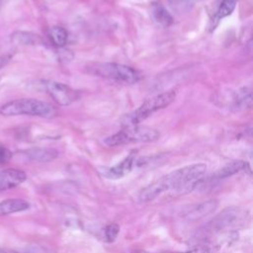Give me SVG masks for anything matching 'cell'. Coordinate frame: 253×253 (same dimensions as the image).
<instances>
[{
  "label": "cell",
  "mask_w": 253,
  "mask_h": 253,
  "mask_svg": "<svg viewBox=\"0 0 253 253\" xmlns=\"http://www.w3.org/2000/svg\"><path fill=\"white\" fill-rule=\"evenodd\" d=\"M207 170L204 163H196L184 166L163 176L167 191L188 193L192 191L203 179Z\"/></svg>",
  "instance_id": "obj_1"
},
{
  "label": "cell",
  "mask_w": 253,
  "mask_h": 253,
  "mask_svg": "<svg viewBox=\"0 0 253 253\" xmlns=\"http://www.w3.org/2000/svg\"><path fill=\"white\" fill-rule=\"evenodd\" d=\"M0 114L6 117L11 116H34L44 119H51L56 116V109L47 102L24 98L10 101L0 107Z\"/></svg>",
  "instance_id": "obj_2"
},
{
  "label": "cell",
  "mask_w": 253,
  "mask_h": 253,
  "mask_svg": "<svg viewBox=\"0 0 253 253\" xmlns=\"http://www.w3.org/2000/svg\"><path fill=\"white\" fill-rule=\"evenodd\" d=\"M85 69L92 75L126 84L136 83L141 78L140 72L135 68L115 62H92Z\"/></svg>",
  "instance_id": "obj_3"
},
{
  "label": "cell",
  "mask_w": 253,
  "mask_h": 253,
  "mask_svg": "<svg viewBox=\"0 0 253 253\" xmlns=\"http://www.w3.org/2000/svg\"><path fill=\"white\" fill-rule=\"evenodd\" d=\"M249 220V212L240 207H229L217 213L206 224L203 232L205 234H215L229 232L245 226Z\"/></svg>",
  "instance_id": "obj_4"
},
{
  "label": "cell",
  "mask_w": 253,
  "mask_h": 253,
  "mask_svg": "<svg viewBox=\"0 0 253 253\" xmlns=\"http://www.w3.org/2000/svg\"><path fill=\"white\" fill-rule=\"evenodd\" d=\"M175 97L176 92L174 90H169L155 95L144 101L134 111L124 115L121 119V123L124 126L138 125L149 116H151L153 113L169 106L175 100Z\"/></svg>",
  "instance_id": "obj_5"
},
{
  "label": "cell",
  "mask_w": 253,
  "mask_h": 253,
  "mask_svg": "<svg viewBox=\"0 0 253 253\" xmlns=\"http://www.w3.org/2000/svg\"><path fill=\"white\" fill-rule=\"evenodd\" d=\"M159 136V131L153 127L134 125L125 126L122 130L108 136L105 139V143L109 146H118L136 142H153Z\"/></svg>",
  "instance_id": "obj_6"
},
{
  "label": "cell",
  "mask_w": 253,
  "mask_h": 253,
  "mask_svg": "<svg viewBox=\"0 0 253 253\" xmlns=\"http://www.w3.org/2000/svg\"><path fill=\"white\" fill-rule=\"evenodd\" d=\"M42 84L44 91L60 106H68L79 98L78 92L66 84L56 81H43Z\"/></svg>",
  "instance_id": "obj_7"
},
{
  "label": "cell",
  "mask_w": 253,
  "mask_h": 253,
  "mask_svg": "<svg viewBox=\"0 0 253 253\" xmlns=\"http://www.w3.org/2000/svg\"><path fill=\"white\" fill-rule=\"evenodd\" d=\"M217 201L215 200H210L203 203H199L196 205H192L188 208H186L182 212L181 216L187 220L195 221L199 220L206 215L213 212L215 209L217 208Z\"/></svg>",
  "instance_id": "obj_8"
},
{
  "label": "cell",
  "mask_w": 253,
  "mask_h": 253,
  "mask_svg": "<svg viewBox=\"0 0 253 253\" xmlns=\"http://www.w3.org/2000/svg\"><path fill=\"white\" fill-rule=\"evenodd\" d=\"M27 179V175L25 172L19 169H5L0 171V191H6L13 189Z\"/></svg>",
  "instance_id": "obj_9"
},
{
  "label": "cell",
  "mask_w": 253,
  "mask_h": 253,
  "mask_svg": "<svg viewBox=\"0 0 253 253\" xmlns=\"http://www.w3.org/2000/svg\"><path fill=\"white\" fill-rule=\"evenodd\" d=\"M133 163H134V156L132 154H129L124 160H122L120 163H118L112 167L105 168L103 170V175L112 180L121 179L124 176L127 175L131 171V169L133 167Z\"/></svg>",
  "instance_id": "obj_10"
},
{
  "label": "cell",
  "mask_w": 253,
  "mask_h": 253,
  "mask_svg": "<svg viewBox=\"0 0 253 253\" xmlns=\"http://www.w3.org/2000/svg\"><path fill=\"white\" fill-rule=\"evenodd\" d=\"M164 192H167V187H166L164 178L162 176L156 181L144 187L138 195V200L140 203H147L156 199L158 196H160Z\"/></svg>",
  "instance_id": "obj_11"
},
{
  "label": "cell",
  "mask_w": 253,
  "mask_h": 253,
  "mask_svg": "<svg viewBox=\"0 0 253 253\" xmlns=\"http://www.w3.org/2000/svg\"><path fill=\"white\" fill-rule=\"evenodd\" d=\"M30 208V204L22 199H8L0 202V216L18 211H26Z\"/></svg>",
  "instance_id": "obj_12"
},
{
  "label": "cell",
  "mask_w": 253,
  "mask_h": 253,
  "mask_svg": "<svg viewBox=\"0 0 253 253\" xmlns=\"http://www.w3.org/2000/svg\"><path fill=\"white\" fill-rule=\"evenodd\" d=\"M27 156L35 161L39 162H48L55 159L58 156L57 150L53 148H42L36 147L26 151Z\"/></svg>",
  "instance_id": "obj_13"
},
{
  "label": "cell",
  "mask_w": 253,
  "mask_h": 253,
  "mask_svg": "<svg viewBox=\"0 0 253 253\" xmlns=\"http://www.w3.org/2000/svg\"><path fill=\"white\" fill-rule=\"evenodd\" d=\"M247 163L242 161V160H235L232 161L228 164H226L225 166H223L222 168H220L219 170H217L214 174H213V178L214 179H225L227 177H230L238 172H240L241 170H243L246 167Z\"/></svg>",
  "instance_id": "obj_14"
},
{
  "label": "cell",
  "mask_w": 253,
  "mask_h": 253,
  "mask_svg": "<svg viewBox=\"0 0 253 253\" xmlns=\"http://www.w3.org/2000/svg\"><path fill=\"white\" fill-rule=\"evenodd\" d=\"M151 15L154 21L162 26L168 27L173 24V17L160 3H155L151 7Z\"/></svg>",
  "instance_id": "obj_15"
},
{
  "label": "cell",
  "mask_w": 253,
  "mask_h": 253,
  "mask_svg": "<svg viewBox=\"0 0 253 253\" xmlns=\"http://www.w3.org/2000/svg\"><path fill=\"white\" fill-rule=\"evenodd\" d=\"M49 39L53 45L57 47H62L66 44L68 41L67 31L59 26L51 27L49 30Z\"/></svg>",
  "instance_id": "obj_16"
},
{
  "label": "cell",
  "mask_w": 253,
  "mask_h": 253,
  "mask_svg": "<svg viewBox=\"0 0 253 253\" xmlns=\"http://www.w3.org/2000/svg\"><path fill=\"white\" fill-rule=\"evenodd\" d=\"M250 105H251V91L244 88L238 91V93L235 95L233 99V105L231 108L234 111H240L250 107Z\"/></svg>",
  "instance_id": "obj_17"
},
{
  "label": "cell",
  "mask_w": 253,
  "mask_h": 253,
  "mask_svg": "<svg viewBox=\"0 0 253 253\" xmlns=\"http://www.w3.org/2000/svg\"><path fill=\"white\" fill-rule=\"evenodd\" d=\"M220 246L221 244L218 242H213L211 240H202L186 253H217L220 249Z\"/></svg>",
  "instance_id": "obj_18"
},
{
  "label": "cell",
  "mask_w": 253,
  "mask_h": 253,
  "mask_svg": "<svg viewBox=\"0 0 253 253\" xmlns=\"http://www.w3.org/2000/svg\"><path fill=\"white\" fill-rule=\"evenodd\" d=\"M238 0H219L214 14V20H220L229 16L236 7Z\"/></svg>",
  "instance_id": "obj_19"
},
{
  "label": "cell",
  "mask_w": 253,
  "mask_h": 253,
  "mask_svg": "<svg viewBox=\"0 0 253 253\" xmlns=\"http://www.w3.org/2000/svg\"><path fill=\"white\" fill-rule=\"evenodd\" d=\"M12 41L19 44H35L42 42L38 35L27 32H16L12 35Z\"/></svg>",
  "instance_id": "obj_20"
},
{
  "label": "cell",
  "mask_w": 253,
  "mask_h": 253,
  "mask_svg": "<svg viewBox=\"0 0 253 253\" xmlns=\"http://www.w3.org/2000/svg\"><path fill=\"white\" fill-rule=\"evenodd\" d=\"M199 1L200 0H169V4L172 9L182 13L190 10L195 5V3Z\"/></svg>",
  "instance_id": "obj_21"
},
{
  "label": "cell",
  "mask_w": 253,
  "mask_h": 253,
  "mask_svg": "<svg viewBox=\"0 0 253 253\" xmlns=\"http://www.w3.org/2000/svg\"><path fill=\"white\" fill-rule=\"evenodd\" d=\"M120 232V226L116 222H111L105 227V237L108 242H113Z\"/></svg>",
  "instance_id": "obj_22"
},
{
  "label": "cell",
  "mask_w": 253,
  "mask_h": 253,
  "mask_svg": "<svg viewBox=\"0 0 253 253\" xmlns=\"http://www.w3.org/2000/svg\"><path fill=\"white\" fill-rule=\"evenodd\" d=\"M12 157V153L9 149L0 145V164L8 162Z\"/></svg>",
  "instance_id": "obj_23"
},
{
  "label": "cell",
  "mask_w": 253,
  "mask_h": 253,
  "mask_svg": "<svg viewBox=\"0 0 253 253\" xmlns=\"http://www.w3.org/2000/svg\"><path fill=\"white\" fill-rule=\"evenodd\" d=\"M7 60H8V57H6V56H0V68L6 63Z\"/></svg>",
  "instance_id": "obj_24"
},
{
  "label": "cell",
  "mask_w": 253,
  "mask_h": 253,
  "mask_svg": "<svg viewBox=\"0 0 253 253\" xmlns=\"http://www.w3.org/2000/svg\"><path fill=\"white\" fill-rule=\"evenodd\" d=\"M0 253H6V252H5V251L0 247Z\"/></svg>",
  "instance_id": "obj_25"
},
{
  "label": "cell",
  "mask_w": 253,
  "mask_h": 253,
  "mask_svg": "<svg viewBox=\"0 0 253 253\" xmlns=\"http://www.w3.org/2000/svg\"><path fill=\"white\" fill-rule=\"evenodd\" d=\"M1 2H2V0H0V5H1Z\"/></svg>",
  "instance_id": "obj_26"
}]
</instances>
